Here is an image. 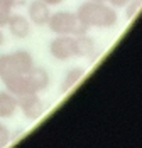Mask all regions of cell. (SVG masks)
I'll use <instances>...</instances> for the list:
<instances>
[{
  "label": "cell",
  "mask_w": 142,
  "mask_h": 148,
  "mask_svg": "<svg viewBox=\"0 0 142 148\" xmlns=\"http://www.w3.org/2000/svg\"><path fill=\"white\" fill-rule=\"evenodd\" d=\"M78 22H81L88 29L98 27V29H110L114 27L118 20V15L112 5L95 2V0H86L83 2L78 10L75 12Z\"/></svg>",
  "instance_id": "cell-1"
},
{
  "label": "cell",
  "mask_w": 142,
  "mask_h": 148,
  "mask_svg": "<svg viewBox=\"0 0 142 148\" xmlns=\"http://www.w3.org/2000/svg\"><path fill=\"white\" fill-rule=\"evenodd\" d=\"M76 25H78V17L73 12L68 10H59L51 14L47 20V27L56 36H73Z\"/></svg>",
  "instance_id": "cell-2"
},
{
  "label": "cell",
  "mask_w": 142,
  "mask_h": 148,
  "mask_svg": "<svg viewBox=\"0 0 142 148\" xmlns=\"http://www.w3.org/2000/svg\"><path fill=\"white\" fill-rule=\"evenodd\" d=\"M17 106L19 110L24 113V116L27 120H39L44 113V103L39 98V94L30 92V94H24L17 98Z\"/></svg>",
  "instance_id": "cell-3"
},
{
  "label": "cell",
  "mask_w": 142,
  "mask_h": 148,
  "mask_svg": "<svg viewBox=\"0 0 142 148\" xmlns=\"http://www.w3.org/2000/svg\"><path fill=\"white\" fill-rule=\"evenodd\" d=\"M49 52L56 61H68L73 57V36H56L49 44Z\"/></svg>",
  "instance_id": "cell-4"
},
{
  "label": "cell",
  "mask_w": 142,
  "mask_h": 148,
  "mask_svg": "<svg viewBox=\"0 0 142 148\" xmlns=\"http://www.w3.org/2000/svg\"><path fill=\"white\" fill-rule=\"evenodd\" d=\"M27 15H29V20L30 24L34 25H47V20L51 17V10H49V5L44 3L42 0H30L27 2Z\"/></svg>",
  "instance_id": "cell-5"
},
{
  "label": "cell",
  "mask_w": 142,
  "mask_h": 148,
  "mask_svg": "<svg viewBox=\"0 0 142 148\" xmlns=\"http://www.w3.org/2000/svg\"><path fill=\"white\" fill-rule=\"evenodd\" d=\"M5 27L15 39H26L30 36V20L20 14H12Z\"/></svg>",
  "instance_id": "cell-6"
},
{
  "label": "cell",
  "mask_w": 142,
  "mask_h": 148,
  "mask_svg": "<svg viewBox=\"0 0 142 148\" xmlns=\"http://www.w3.org/2000/svg\"><path fill=\"white\" fill-rule=\"evenodd\" d=\"M3 84H5V89L9 92H12L15 98L32 92V88H30L27 74H15V76H12L9 79H5Z\"/></svg>",
  "instance_id": "cell-7"
},
{
  "label": "cell",
  "mask_w": 142,
  "mask_h": 148,
  "mask_svg": "<svg viewBox=\"0 0 142 148\" xmlns=\"http://www.w3.org/2000/svg\"><path fill=\"white\" fill-rule=\"evenodd\" d=\"M27 77H29V83H30V88H32V92H36V94L46 91L49 88V83H51L49 73L44 67H36L34 66L27 73Z\"/></svg>",
  "instance_id": "cell-8"
},
{
  "label": "cell",
  "mask_w": 142,
  "mask_h": 148,
  "mask_svg": "<svg viewBox=\"0 0 142 148\" xmlns=\"http://www.w3.org/2000/svg\"><path fill=\"white\" fill-rule=\"evenodd\" d=\"M96 51L95 40L91 37L85 34V36H76L73 37V54L80 56V57H91Z\"/></svg>",
  "instance_id": "cell-9"
},
{
  "label": "cell",
  "mask_w": 142,
  "mask_h": 148,
  "mask_svg": "<svg viewBox=\"0 0 142 148\" xmlns=\"http://www.w3.org/2000/svg\"><path fill=\"white\" fill-rule=\"evenodd\" d=\"M17 110H19L17 98L7 89L0 91V118H12L17 113Z\"/></svg>",
  "instance_id": "cell-10"
},
{
  "label": "cell",
  "mask_w": 142,
  "mask_h": 148,
  "mask_svg": "<svg viewBox=\"0 0 142 148\" xmlns=\"http://www.w3.org/2000/svg\"><path fill=\"white\" fill-rule=\"evenodd\" d=\"M12 59H14V64L19 74H27L34 67V57L29 51H24V49L15 51L12 52Z\"/></svg>",
  "instance_id": "cell-11"
},
{
  "label": "cell",
  "mask_w": 142,
  "mask_h": 148,
  "mask_svg": "<svg viewBox=\"0 0 142 148\" xmlns=\"http://www.w3.org/2000/svg\"><path fill=\"white\" fill-rule=\"evenodd\" d=\"M85 76V69L83 67H73V69H69L64 76V79H63V84H61V92H68L73 86L81 81V77Z\"/></svg>",
  "instance_id": "cell-12"
},
{
  "label": "cell",
  "mask_w": 142,
  "mask_h": 148,
  "mask_svg": "<svg viewBox=\"0 0 142 148\" xmlns=\"http://www.w3.org/2000/svg\"><path fill=\"white\" fill-rule=\"evenodd\" d=\"M17 69H15V64H14V59H12V54H0V79L5 81L12 76H15Z\"/></svg>",
  "instance_id": "cell-13"
},
{
  "label": "cell",
  "mask_w": 142,
  "mask_h": 148,
  "mask_svg": "<svg viewBox=\"0 0 142 148\" xmlns=\"http://www.w3.org/2000/svg\"><path fill=\"white\" fill-rule=\"evenodd\" d=\"M12 15V5L9 0H0V27H5Z\"/></svg>",
  "instance_id": "cell-14"
},
{
  "label": "cell",
  "mask_w": 142,
  "mask_h": 148,
  "mask_svg": "<svg viewBox=\"0 0 142 148\" xmlns=\"http://www.w3.org/2000/svg\"><path fill=\"white\" fill-rule=\"evenodd\" d=\"M141 9H142V0H130V2L125 5V17L134 18Z\"/></svg>",
  "instance_id": "cell-15"
},
{
  "label": "cell",
  "mask_w": 142,
  "mask_h": 148,
  "mask_svg": "<svg viewBox=\"0 0 142 148\" xmlns=\"http://www.w3.org/2000/svg\"><path fill=\"white\" fill-rule=\"evenodd\" d=\"M10 131L7 130V126L5 125H2L0 123V148H5L7 145H9V141H10Z\"/></svg>",
  "instance_id": "cell-16"
},
{
  "label": "cell",
  "mask_w": 142,
  "mask_h": 148,
  "mask_svg": "<svg viewBox=\"0 0 142 148\" xmlns=\"http://www.w3.org/2000/svg\"><path fill=\"white\" fill-rule=\"evenodd\" d=\"M129 2H130V0H107V3L112 5L114 9H122V7H125Z\"/></svg>",
  "instance_id": "cell-17"
},
{
  "label": "cell",
  "mask_w": 142,
  "mask_h": 148,
  "mask_svg": "<svg viewBox=\"0 0 142 148\" xmlns=\"http://www.w3.org/2000/svg\"><path fill=\"white\" fill-rule=\"evenodd\" d=\"M9 2L12 5V9H17V7H26L29 0H9Z\"/></svg>",
  "instance_id": "cell-18"
},
{
  "label": "cell",
  "mask_w": 142,
  "mask_h": 148,
  "mask_svg": "<svg viewBox=\"0 0 142 148\" xmlns=\"http://www.w3.org/2000/svg\"><path fill=\"white\" fill-rule=\"evenodd\" d=\"M42 2H44V3H47V5L51 7V5H59L63 0H42Z\"/></svg>",
  "instance_id": "cell-19"
},
{
  "label": "cell",
  "mask_w": 142,
  "mask_h": 148,
  "mask_svg": "<svg viewBox=\"0 0 142 148\" xmlns=\"http://www.w3.org/2000/svg\"><path fill=\"white\" fill-rule=\"evenodd\" d=\"M3 42H5V36H3V32H2V27H0V47L3 46Z\"/></svg>",
  "instance_id": "cell-20"
},
{
  "label": "cell",
  "mask_w": 142,
  "mask_h": 148,
  "mask_svg": "<svg viewBox=\"0 0 142 148\" xmlns=\"http://www.w3.org/2000/svg\"><path fill=\"white\" fill-rule=\"evenodd\" d=\"M95 2H102V3H107V0H95Z\"/></svg>",
  "instance_id": "cell-21"
}]
</instances>
